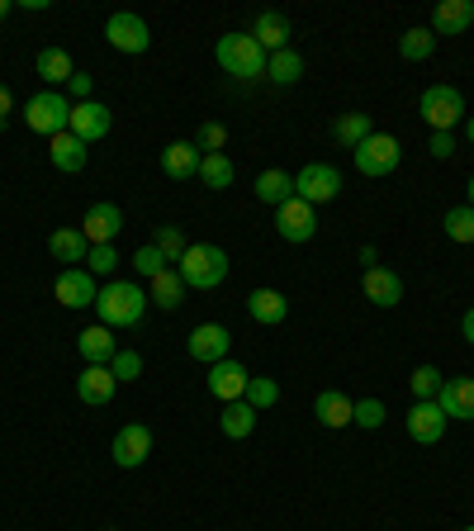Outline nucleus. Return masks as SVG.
<instances>
[{
	"label": "nucleus",
	"instance_id": "f257e3e1",
	"mask_svg": "<svg viewBox=\"0 0 474 531\" xmlns=\"http://www.w3.org/2000/svg\"><path fill=\"white\" fill-rule=\"evenodd\" d=\"M95 313H100L105 328H133V323H143L147 313V290L133 285V280H110L100 290V299H95Z\"/></svg>",
	"mask_w": 474,
	"mask_h": 531
},
{
	"label": "nucleus",
	"instance_id": "f03ea898",
	"mask_svg": "<svg viewBox=\"0 0 474 531\" xmlns=\"http://www.w3.org/2000/svg\"><path fill=\"white\" fill-rule=\"evenodd\" d=\"M181 280L185 290H219L228 280V252L214 247V242H200L181 257Z\"/></svg>",
	"mask_w": 474,
	"mask_h": 531
},
{
	"label": "nucleus",
	"instance_id": "7ed1b4c3",
	"mask_svg": "<svg viewBox=\"0 0 474 531\" xmlns=\"http://www.w3.org/2000/svg\"><path fill=\"white\" fill-rule=\"evenodd\" d=\"M214 57H219V67L228 76H242V81L266 76V48H261L252 34H223L219 48H214Z\"/></svg>",
	"mask_w": 474,
	"mask_h": 531
},
{
	"label": "nucleus",
	"instance_id": "20e7f679",
	"mask_svg": "<svg viewBox=\"0 0 474 531\" xmlns=\"http://www.w3.org/2000/svg\"><path fill=\"white\" fill-rule=\"evenodd\" d=\"M24 124L34 133H48V138H57V133H67V124H72V105H67V95L62 91H38L29 105H24Z\"/></svg>",
	"mask_w": 474,
	"mask_h": 531
},
{
	"label": "nucleus",
	"instance_id": "39448f33",
	"mask_svg": "<svg viewBox=\"0 0 474 531\" xmlns=\"http://www.w3.org/2000/svg\"><path fill=\"white\" fill-rule=\"evenodd\" d=\"M418 110H422V119L432 124V133H451L460 119H465V100H460L456 86H427L418 100Z\"/></svg>",
	"mask_w": 474,
	"mask_h": 531
},
{
	"label": "nucleus",
	"instance_id": "423d86ee",
	"mask_svg": "<svg viewBox=\"0 0 474 531\" xmlns=\"http://www.w3.org/2000/svg\"><path fill=\"white\" fill-rule=\"evenodd\" d=\"M294 195L304 204H328V200H337L342 195V171L337 166H328V162H309L299 176H294Z\"/></svg>",
	"mask_w": 474,
	"mask_h": 531
},
{
	"label": "nucleus",
	"instance_id": "0eeeda50",
	"mask_svg": "<svg viewBox=\"0 0 474 531\" xmlns=\"http://www.w3.org/2000/svg\"><path fill=\"white\" fill-rule=\"evenodd\" d=\"M403 162V147H399V138H389V133H370L361 147H356V171L361 176H389L394 166Z\"/></svg>",
	"mask_w": 474,
	"mask_h": 531
},
{
	"label": "nucleus",
	"instance_id": "6e6552de",
	"mask_svg": "<svg viewBox=\"0 0 474 531\" xmlns=\"http://www.w3.org/2000/svg\"><path fill=\"white\" fill-rule=\"evenodd\" d=\"M53 299L62 309H95V299H100L95 275L86 271V266H67V271L53 280Z\"/></svg>",
	"mask_w": 474,
	"mask_h": 531
},
{
	"label": "nucleus",
	"instance_id": "1a4fd4ad",
	"mask_svg": "<svg viewBox=\"0 0 474 531\" xmlns=\"http://www.w3.org/2000/svg\"><path fill=\"white\" fill-rule=\"evenodd\" d=\"M114 465L119 470H138L147 456H152V427L147 422H124L119 432H114Z\"/></svg>",
	"mask_w": 474,
	"mask_h": 531
},
{
	"label": "nucleus",
	"instance_id": "9d476101",
	"mask_svg": "<svg viewBox=\"0 0 474 531\" xmlns=\"http://www.w3.org/2000/svg\"><path fill=\"white\" fill-rule=\"evenodd\" d=\"M105 38H110V48H119V53H128V57L147 53V43H152V34H147V19L133 15V10H119V15H110V24H105Z\"/></svg>",
	"mask_w": 474,
	"mask_h": 531
},
{
	"label": "nucleus",
	"instance_id": "9b49d317",
	"mask_svg": "<svg viewBox=\"0 0 474 531\" xmlns=\"http://www.w3.org/2000/svg\"><path fill=\"white\" fill-rule=\"evenodd\" d=\"M228 347H233V332L223 328V323H200V328L190 332V342H185L190 361H200V366H219V361H228Z\"/></svg>",
	"mask_w": 474,
	"mask_h": 531
},
{
	"label": "nucleus",
	"instance_id": "f8f14e48",
	"mask_svg": "<svg viewBox=\"0 0 474 531\" xmlns=\"http://www.w3.org/2000/svg\"><path fill=\"white\" fill-rule=\"evenodd\" d=\"M275 228H280L285 242H313V233H318V209L294 195V200H285L275 209Z\"/></svg>",
	"mask_w": 474,
	"mask_h": 531
},
{
	"label": "nucleus",
	"instance_id": "ddd939ff",
	"mask_svg": "<svg viewBox=\"0 0 474 531\" xmlns=\"http://www.w3.org/2000/svg\"><path fill=\"white\" fill-rule=\"evenodd\" d=\"M446 422L451 418L437 408V399H413V408H408V437L418 446H437L446 437Z\"/></svg>",
	"mask_w": 474,
	"mask_h": 531
},
{
	"label": "nucleus",
	"instance_id": "4468645a",
	"mask_svg": "<svg viewBox=\"0 0 474 531\" xmlns=\"http://www.w3.org/2000/svg\"><path fill=\"white\" fill-rule=\"evenodd\" d=\"M119 228H124V209L110 200L91 204V209H86V223H81V233H86L91 247H110V242L119 238Z\"/></svg>",
	"mask_w": 474,
	"mask_h": 531
},
{
	"label": "nucleus",
	"instance_id": "2eb2a0df",
	"mask_svg": "<svg viewBox=\"0 0 474 531\" xmlns=\"http://www.w3.org/2000/svg\"><path fill=\"white\" fill-rule=\"evenodd\" d=\"M110 124H114V114L105 110L100 100H81V105H72V124H67V133H76L81 143L91 147L110 133Z\"/></svg>",
	"mask_w": 474,
	"mask_h": 531
},
{
	"label": "nucleus",
	"instance_id": "dca6fc26",
	"mask_svg": "<svg viewBox=\"0 0 474 531\" xmlns=\"http://www.w3.org/2000/svg\"><path fill=\"white\" fill-rule=\"evenodd\" d=\"M361 290H365V299H370L375 309H399V304H403V280L389 271V266H370L365 280H361Z\"/></svg>",
	"mask_w": 474,
	"mask_h": 531
},
{
	"label": "nucleus",
	"instance_id": "f3484780",
	"mask_svg": "<svg viewBox=\"0 0 474 531\" xmlns=\"http://www.w3.org/2000/svg\"><path fill=\"white\" fill-rule=\"evenodd\" d=\"M247 370H242V361H219V366H209V394L223 403H237L242 394H247Z\"/></svg>",
	"mask_w": 474,
	"mask_h": 531
},
{
	"label": "nucleus",
	"instance_id": "a211bd4d",
	"mask_svg": "<svg viewBox=\"0 0 474 531\" xmlns=\"http://www.w3.org/2000/svg\"><path fill=\"white\" fill-rule=\"evenodd\" d=\"M474 24V0H441L432 10V34L441 38H460Z\"/></svg>",
	"mask_w": 474,
	"mask_h": 531
},
{
	"label": "nucleus",
	"instance_id": "6ab92c4d",
	"mask_svg": "<svg viewBox=\"0 0 474 531\" xmlns=\"http://www.w3.org/2000/svg\"><path fill=\"white\" fill-rule=\"evenodd\" d=\"M437 408L446 413V418L474 422V380H441Z\"/></svg>",
	"mask_w": 474,
	"mask_h": 531
},
{
	"label": "nucleus",
	"instance_id": "aec40b11",
	"mask_svg": "<svg viewBox=\"0 0 474 531\" xmlns=\"http://www.w3.org/2000/svg\"><path fill=\"white\" fill-rule=\"evenodd\" d=\"M114 389H119V380L110 375V366H86L76 380V399L91 403V408H105L114 399Z\"/></svg>",
	"mask_w": 474,
	"mask_h": 531
},
{
	"label": "nucleus",
	"instance_id": "412c9836",
	"mask_svg": "<svg viewBox=\"0 0 474 531\" xmlns=\"http://www.w3.org/2000/svg\"><path fill=\"white\" fill-rule=\"evenodd\" d=\"M247 34L266 48V57L271 53H280V48H290V19L285 15H275V10H261V15L252 19V29Z\"/></svg>",
	"mask_w": 474,
	"mask_h": 531
},
{
	"label": "nucleus",
	"instance_id": "4be33fe9",
	"mask_svg": "<svg viewBox=\"0 0 474 531\" xmlns=\"http://www.w3.org/2000/svg\"><path fill=\"white\" fill-rule=\"evenodd\" d=\"M48 157H53L57 171H67V176H76V171H86V143L76 138V133H57V138H48Z\"/></svg>",
	"mask_w": 474,
	"mask_h": 531
},
{
	"label": "nucleus",
	"instance_id": "5701e85b",
	"mask_svg": "<svg viewBox=\"0 0 474 531\" xmlns=\"http://www.w3.org/2000/svg\"><path fill=\"white\" fill-rule=\"evenodd\" d=\"M247 313H252V323H261V328H275V323H285L290 299L280 290H252L247 294Z\"/></svg>",
	"mask_w": 474,
	"mask_h": 531
},
{
	"label": "nucleus",
	"instance_id": "b1692460",
	"mask_svg": "<svg viewBox=\"0 0 474 531\" xmlns=\"http://www.w3.org/2000/svg\"><path fill=\"white\" fill-rule=\"evenodd\" d=\"M76 347H81V356H86V366H110L114 361V328H105V323H95V328H81V337H76Z\"/></svg>",
	"mask_w": 474,
	"mask_h": 531
},
{
	"label": "nucleus",
	"instance_id": "393cba45",
	"mask_svg": "<svg viewBox=\"0 0 474 531\" xmlns=\"http://www.w3.org/2000/svg\"><path fill=\"white\" fill-rule=\"evenodd\" d=\"M200 162H204V152L195 143H171L162 152V171L171 176V181H190V176H200Z\"/></svg>",
	"mask_w": 474,
	"mask_h": 531
},
{
	"label": "nucleus",
	"instance_id": "a878e982",
	"mask_svg": "<svg viewBox=\"0 0 474 531\" xmlns=\"http://www.w3.org/2000/svg\"><path fill=\"white\" fill-rule=\"evenodd\" d=\"M48 252H53L62 266H81L86 252H91V242H86L81 228H57V233H48Z\"/></svg>",
	"mask_w": 474,
	"mask_h": 531
},
{
	"label": "nucleus",
	"instance_id": "bb28decb",
	"mask_svg": "<svg viewBox=\"0 0 474 531\" xmlns=\"http://www.w3.org/2000/svg\"><path fill=\"white\" fill-rule=\"evenodd\" d=\"M38 76H43V81H48V91H57V86H67V81H72L76 76V67H72V53H67V48H43V53H38Z\"/></svg>",
	"mask_w": 474,
	"mask_h": 531
},
{
	"label": "nucleus",
	"instance_id": "cd10ccee",
	"mask_svg": "<svg viewBox=\"0 0 474 531\" xmlns=\"http://www.w3.org/2000/svg\"><path fill=\"white\" fill-rule=\"evenodd\" d=\"M256 413L247 399H237V403H223V413H219V427H223V437H233V441H242V437H252L256 432Z\"/></svg>",
	"mask_w": 474,
	"mask_h": 531
},
{
	"label": "nucleus",
	"instance_id": "c85d7f7f",
	"mask_svg": "<svg viewBox=\"0 0 474 531\" xmlns=\"http://www.w3.org/2000/svg\"><path fill=\"white\" fill-rule=\"evenodd\" d=\"M313 418L323 422V427H351V399L342 389H323L313 399Z\"/></svg>",
	"mask_w": 474,
	"mask_h": 531
},
{
	"label": "nucleus",
	"instance_id": "c756f323",
	"mask_svg": "<svg viewBox=\"0 0 474 531\" xmlns=\"http://www.w3.org/2000/svg\"><path fill=\"white\" fill-rule=\"evenodd\" d=\"M256 200L280 209L285 200H294V176L280 171V166H275V171H261V176H256Z\"/></svg>",
	"mask_w": 474,
	"mask_h": 531
},
{
	"label": "nucleus",
	"instance_id": "7c9ffc66",
	"mask_svg": "<svg viewBox=\"0 0 474 531\" xmlns=\"http://www.w3.org/2000/svg\"><path fill=\"white\" fill-rule=\"evenodd\" d=\"M147 299H152L157 309H166V313L181 309V304H185V280H181V271H171V266H166V271L152 280V294H147Z\"/></svg>",
	"mask_w": 474,
	"mask_h": 531
},
{
	"label": "nucleus",
	"instance_id": "2f4dec72",
	"mask_svg": "<svg viewBox=\"0 0 474 531\" xmlns=\"http://www.w3.org/2000/svg\"><path fill=\"white\" fill-rule=\"evenodd\" d=\"M266 76H271L275 86H294L304 76V57L294 53V48H280V53L266 57Z\"/></svg>",
	"mask_w": 474,
	"mask_h": 531
},
{
	"label": "nucleus",
	"instance_id": "473e14b6",
	"mask_svg": "<svg viewBox=\"0 0 474 531\" xmlns=\"http://www.w3.org/2000/svg\"><path fill=\"white\" fill-rule=\"evenodd\" d=\"M370 133H375L370 114H342V119L332 124V138H337L342 147H351V152H356V147H361L365 138H370Z\"/></svg>",
	"mask_w": 474,
	"mask_h": 531
},
{
	"label": "nucleus",
	"instance_id": "72a5a7b5",
	"mask_svg": "<svg viewBox=\"0 0 474 531\" xmlns=\"http://www.w3.org/2000/svg\"><path fill=\"white\" fill-rule=\"evenodd\" d=\"M233 162H228V152H204V162H200V181L209 185V190H228L233 185Z\"/></svg>",
	"mask_w": 474,
	"mask_h": 531
},
{
	"label": "nucleus",
	"instance_id": "f704fd0d",
	"mask_svg": "<svg viewBox=\"0 0 474 531\" xmlns=\"http://www.w3.org/2000/svg\"><path fill=\"white\" fill-rule=\"evenodd\" d=\"M399 53L408 57V62H427V57L437 53V34H432V29H408V34L399 38Z\"/></svg>",
	"mask_w": 474,
	"mask_h": 531
},
{
	"label": "nucleus",
	"instance_id": "c9c22d12",
	"mask_svg": "<svg viewBox=\"0 0 474 531\" xmlns=\"http://www.w3.org/2000/svg\"><path fill=\"white\" fill-rule=\"evenodd\" d=\"M242 399L252 403L256 413H261V408H275V399H280V385H275L271 375H252V380H247V394H242Z\"/></svg>",
	"mask_w": 474,
	"mask_h": 531
},
{
	"label": "nucleus",
	"instance_id": "e433bc0d",
	"mask_svg": "<svg viewBox=\"0 0 474 531\" xmlns=\"http://www.w3.org/2000/svg\"><path fill=\"white\" fill-rule=\"evenodd\" d=\"M441 228H446V238H451V242H474V209H470V204H456V209L446 214Z\"/></svg>",
	"mask_w": 474,
	"mask_h": 531
},
{
	"label": "nucleus",
	"instance_id": "4c0bfd02",
	"mask_svg": "<svg viewBox=\"0 0 474 531\" xmlns=\"http://www.w3.org/2000/svg\"><path fill=\"white\" fill-rule=\"evenodd\" d=\"M152 247H157V252H162L166 261H176V266H181V257L190 252V242H185V233H181V228H171V223H166V228H157V238H152Z\"/></svg>",
	"mask_w": 474,
	"mask_h": 531
},
{
	"label": "nucleus",
	"instance_id": "58836bf2",
	"mask_svg": "<svg viewBox=\"0 0 474 531\" xmlns=\"http://www.w3.org/2000/svg\"><path fill=\"white\" fill-rule=\"evenodd\" d=\"M408 389H413V399H437L441 370L437 366H418L413 375H408Z\"/></svg>",
	"mask_w": 474,
	"mask_h": 531
},
{
	"label": "nucleus",
	"instance_id": "ea45409f",
	"mask_svg": "<svg viewBox=\"0 0 474 531\" xmlns=\"http://www.w3.org/2000/svg\"><path fill=\"white\" fill-rule=\"evenodd\" d=\"M384 403L380 399H361V403H351V422L356 427H365V432H375V427H384Z\"/></svg>",
	"mask_w": 474,
	"mask_h": 531
},
{
	"label": "nucleus",
	"instance_id": "a19ab883",
	"mask_svg": "<svg viewBox=\"0 0 474 531\" xmlns=\"http://www.w3.org/2000/svg\"><path fill=\"white\" fill-rule=\"evenodd\" d=\"M166 266H171V261H166L162 252H157V247H152V242H147V247H138V252H133V271H138V275H147V280H157V275H162Z\"/></svg>",
	"mask_w": 474,
	"mask_h": 531
},
{
	"label": "nucleus",
	"instance_id": "79ce46f5",
	"mask_svg": "<svg viewBox=\"0 0 474 531\" xmlns=\"http://www.w3.org/2000/svg\"><path fill=\"white\" fill-rule=\"evenodd\" d=\"M110 375L114 380H138V375H143V356H138V351H114V361H110Z\"/></svg>",
	"mask_w": 474,
	"mask_h": 531
},
{
	"label": "nucleus",
	"instance_id": "37998d69",
	"mask_svg": "<svg viewBox=\"0 0 474 531\" xmlns=\"http://www.w3.org/2000/svg\"><path fill=\"white\" fill-rule=\"evenodd\" d=\"M114 266H119L114 242H110V247H91V252H86V271H91V275H114Z\"/></svg>",
	"mask_w": 474,
	"mask_h": 531
},
{
	"label": "nucleus",
	"instance_id": "c03bdc74",
	"mask_svg": "<svg viewBox=\"0 0 474 531\" xmlns=\"http://www.w3.org/2000/svg\"><path fill=\"white\" fill-rule=\"evenodd\" d=\"M223 143H228V129H223V124H214V119L200 124V138H195L200 152H223Z\"/></svg>",
	"mask_w": 474,
	"mask_h": 531
},
{
	"label": "nucleus",
	"instance_id": "a18cd8bd",
	"mask_svg": "<svg viewBox=\"0 0 474 531\" xmlns=\"http://www.w3.org/2000/svg\"><path fill=\"white\" fill-rule=\"evenodd\" d=\"M432 157H441V162H446V157H456V138H451V133H432Z\"/></svg>",
	"mask_w": 474,
	"mask_h": 531
},
{
	"label": "nucleus",
	"instance_id": "49530a36",
	"mask_svg": "<svg viewBox=\"0 0 474 531\" xmlns=\"http://www.w3.org/2000/svg\"><path fill=\"white\" fill-rule=\"evenodd\" d=\"M91 86H95V76H86V72H76L72 81H67V91L76 95V105H81V100H91Z\"/></svg>",
	"mask_w": 474,
	"mask_h": 531
},
{
	"label": "nucleus",
	"instance_id": "de8ad7c7",
	"mask_svg": "<svg viewBox=\"0 0 474 531\" xmlns=\"http://www.w3.org/2000/svg\"><path fill=\"white\" fill-rule=\"evenodd\" d=\"M10 110H15V95H10V86H0V124L10 119Z\"/></svg>",
	"mask_w": 474,
	"mask_h": 531
},
{
	"label": "nucleus",
	"instance_id": "09e8293b",
	"mask_svg": "<svg viewBox=\"0 0 474 531\" xmlns=\"http://www.w3.org/2000/svg\"><path fill=\"white\" fill-rule=\"evenodd\" d=\"M460 332H465V342H470V347H474V304H470V309H465V318H460Z\"/></svg>",
	"mask_w": 474,
	"mask_h": 531
},
{
	"label": "nucleus",
	"instance_id": "8fccbe9b",
	"mask_svg": "<svg viewBox=\"0 0 474 531\" xmlns=\"http://www.w3.org/2000/svg\"><path fill=\"white\" fill-rule=\"evenodd\" d=\"M465 138H470V143H474V114H470V119H465Z\"/></svg>",
	"mask_w": 474,
	"mask_h": 531
},
{
	"label": "nucleus",
	"instance_id": "3c124183",
	"mask_svg": "<svg viewBox=\"0 0 474 531\" xmlns=\"http://www.w3.org/2000/svg\"><path fill=\"white\" fill-rule=\"evenodd\" d=\"M5 15H10V0H0V19H5Z\"/></svg>",
	"mask_w": 474,
	"mask_h": 531
},
{
	"label": "nucleus",
	"instance_id": "603ef678",
	"mask_svg": "<svg viewBox=\"0 0 474 531\" xmlns=\"http://www.w3.org/2000/svg\"><path fill=\"white\" fill-rule=\"evenodd\" d=\"M465 204H470V209H474V176H470V200H465Z\"/></svg>",
	"mask_w": 474,
	"mask_h": 531
},
{
	"label": "nucleus",
	"instance_id": "864d4df0",
	"mask_svg": "<svg viewBox=\"0 0 474 531\" xmlns=\"http://www.w3.org/2000/svg\"><path fill=\"white\" fill-rule=\"evenodd\" d=\"M110 531H119V527H110Z\"/></svg>",
	"mask_w": 474,
	"mask_h": 531
},
{
	"label": "nucleus",
	"instance_id": "5fc2aeb1",
	"mask_svg": "<svg viewBox=\"0 0 474 531\" xmlns=\"http://www.w3.org/2000/svg\"><path fill=\"white\" fill-rule=\"evenodd\" d=\"M465 531H474V527H465Z\"/></svg>",
	"mask_w": 474,
	"mask_h": 531
}]
</instances>
